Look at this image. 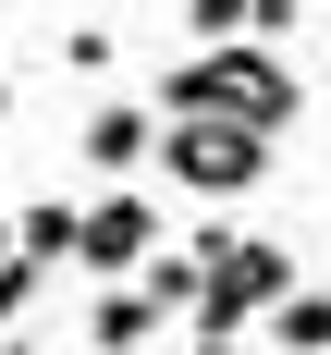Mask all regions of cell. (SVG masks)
Here are the masks:
<instances>
[{
	"label": "cell",
	"mask_w": 331,
	"mask_h": 355,
	"mask_svg": "<svg viewBox=\"0 0 331 355\" xmlns=\"http://www.w3.org/2000/svg\"><path fill=\"white\" fill-rule=\"evenodd\" d=\"M160 110H233V123H307V73L270 62V37H221V49H196V62L160 73Z\"/></svg>",
	"instance_id": "obj_1"
},
{
	"label": "cell",
	"mask_w": 331,
	"mask_h": 355,
	"mask_svg": "<svg viewBox=\"0 0 331 355\" xmlns=\"http://www.w3.org/2000/svg\"><path fill=\"white\" fill-rule=\"evenodd\" d=\"M270 159H282V135H270V123H233V110H160V172H172L196 209L257 196V184H270Z\"/></svg>",
	"instance_id": "obj_2"
},
{
	"label": "cell",
	"mask_w": 331,
	"mask_h": 355,
	"mask_svg": "<svg viewBox=\"0 0 331 355\" xmlns=\"http://www.w3.org/2000/svg\"><path fill=\"white\" fill-rule=\"evenodd\" d=\"M282 294H294V245H282V233H246V245L209 270V294H196V319H184V331H196V343H246Z\"/></svg>",
	"instance_id": "obj_3"
},
{
	"label": "cell",
	"mask_w": 331,
	"mask_h": 355,
	"mask_svg": "<svg viewBox=\"0 0 331 355\" xmlns=\"http://www.w3.org/2000/svg\"><path fill=\"white\" fill-rule=\"evenodd\" d=\"M147 257H160V209H147L135 184H110L74 209V270H99V282H135Z\"/></svg>",
	"instance_id": "obj_4"
},
{
	"label": "cell",
	"mask_w": 331,
	"mask_h": 355,
	"mask_svg": "<svg viewBox=\"0 0 331 355\" xmlns=\"http://www.w3.org/2000/svg\"><path fill=\"white\" fill-rule=\"evenodd\" d=\"M135 159H160V110H147V98H99V110H86V172L123 184Z\"/></svg>",
	"instance_id": "obj_5"
},
{
	"label": "cell",
	"mask_w": 331,
	"mask_h": 355,
	"mask_svg": "<svg viewBox=\"0 0 331 355\" xmlns=\"http://www.w3.org/2000/svg\"><path fill=\"white\" fill-rule=\"evenodd\" d=\"M86 343H99V355H147V343H160L147 282H110V294H99V319H86Z\"/></svg>",
	"instance_id": "obj_6"
},
{
	"label": "cell",
	"mask_w": 331,
	"mask_h": 355,
	"mask_svg": "<svg viewBox=\"0 0 331 355\" xmlns=\"http://www.w3.org/2000/svg\"><path fill=\"white\" fill-rule=\"evenodd\" d=\"M135 282H147V306H160V319H196V294H209V257H196V245H172V257H147Z\"/></svg>",
	"instance_id": "obj_7"
},
{
	"label": "cell",
	"mask_w": 331,
	"mask_h": 355,
	"mask_svg": "<svg viewBox=\"0 0 331 355\" xmlns=\"http://www.w3.org/2000/svg\"><path fill=\"white\" fill-rule=\"evenodd\" d=\"M270 343H282V355H331V294H319V282H294L282 306H270Z\"/></svg>",
	"instance_id": "obj_8"
},
{
	"label": "cell",
	"mask_w": 331,
	"mask_h": 355,
	"mask_svg": "<svg viewBox=\"0 0 331 355\" xmlns=\"http://www.w3.org/2000/svg\"><path fill=\"white\" fill-rule=\"evenodd\" d=\"M12 245L62 270V257H74V209H62V196H37V209H12Z\"/></svg>",
	"instance_id": "obj_9"
},
{
	"label": "cell",
	"mask_w": 331,
	"mask_h": 355,
	"mask_svg": "<svg viewBox=\"0 0 331 355\" xmlns=\"http://www.w3.org/2000/svg\"><path fill=\"white\" fill-rule=\"evenodd\" d=\"M37 282H49V257H25V245L0 257V331H12V319H25V306H37Z\"/></svg>",
	"instance_id": "obj_10"
},
{
	"label": "cell",
	"mask_w": 331,
	"mask_h": 355,
	"mask_svg": "<svg viewBox=\"0 0 331 355\" xmlns=\"http://www.w3.org/2000/svg\"><path fill=\"white\" fill-rule=\"evenodd\" d=\"M246 12H257V0H184V37L221 49V37H246Z\"/></svg>",
	"instance_id": "obj_11"
},
{
	"label": "cell",
	"mask_w": 331,
	"mask_h": 355,
	"mask_svg": "<svg viewBox=\"0 0 331 355\" xmlns=\"http://www.w3.org/2000/svg\"><path fill=\"white\" fill-rule=\"evenodd\" d=\"M62 62L74 73H110V25H62Z\"/></svg>",
	"instance_id": "obj_12"
},
{
	"label": "cell",
	"mask_w": 331,
	"mask_h": 355,
	"mask_svg": "<svg viewBox=\"0 0 331 355\" xmlns=\"http://www.w3.org/2000/svg\"><path fill=\"white\" fill-rule=\"evenodd\" d=\"M294 25H307V0H257L246 12V37H294Z\"/></svg>",
	"instance_id": "obj_13"
},
{
	"label": "cell",
	"mask_w": 331,
	"mask_h": 355,
	"mask_svg": "<svg viewBox=\"0 0 331 355\" xmlns=\"http://www.w3.org/2000/svg\"><path fill=\"white\" fill-rule=\"evenodd\" d=\"M0 123H12V73H0Z\"/></svg>",
	"instance_id": "obj_14"
},
{
	"label": "cell",
	"mask_w": 331,
	"mask_h": 355,
	"mask_svg": "<svg viewBox=\"0 0 331 355\" xmlns=\"http://www.w3.org/2000/svg\"><path fill=\"white\" fill-rule=\"evenodd\" d=\"M0 257H12V209H0Z\"/></svg>",
	"instance_id": "obj_15"
},
{
	"label": "cell",
	"mask_w": 331,
	"mask_h": 355,
	"mask_svg": "<svg viewBox=\"0 0 331 355\" xmlns=\"http://www.w3.org/2000/svg\"><path fill=\"white\" fill-rule=\"evenodd\" d=\"M0 355H25V343H12V331H0Z\"/></svg>",
	"instance_id": "obj_16"
},
{
	"label": "cell",
	"mask_w": 331,
	"mask_h": 355,
	"mask_svg": "<svg viewBox=\"0 0 331 355\" xmlns=\"http://www.w3.org/2000/svg\"><path fill=\"white\" fill-rule=\"evenodd\" d=\"M196 355H233V343H196Z\"/></svg>",
	"instance_id": "obj_17"
},
{
	"label": "cell",
	"mask_w": 331,
	"mask_h": 355,
	"mask_svg": "<svg viewBox=\"0 0 331 355\" xmlns=\"http://www.w3.org/2000/svg\"><path fill=\"white\" fill-rule=\"evenodd\" d=\"M0 209H12V196H0Z\"/></svg>",
	"instance_id": "obj_18"
}]
</instances>
